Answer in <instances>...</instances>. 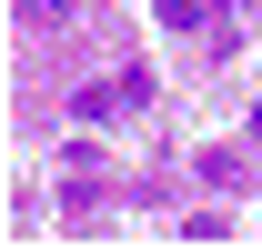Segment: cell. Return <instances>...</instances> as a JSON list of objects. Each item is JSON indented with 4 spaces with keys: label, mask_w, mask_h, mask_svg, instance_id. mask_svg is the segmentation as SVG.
Instances as JSON below:
<instances>
[{
    "label": "cell",
    "mask_w": 262,
    "mask_h": 251,
    "mask_svg": "<svg viewBox=\"0 0 262 251\" xmlns=\"http://www.w3.org/2000/svg\"><path fill=\"white\" fill-rule=\"evenodd\" d=\"M151 10H162V31H202V10H212V0H151Z\"/></svg>",
    "instance_id": "obj_2"
},
{
    "label": "cell",
    "mask_w": 262,
    "mask_h": 251,
    "mask_svg": "<svg viewBox=\"0 0 262 251\" xmlns=\"http://www.w3.org/2000/svg\"><path fill=\"white\" fill-rule=\"evenodd\" d=\"M71 10H81V0H20V20H31V31H61Z\"/></svg>",
    "instance_id": "obj_1"
}]
</instances>
